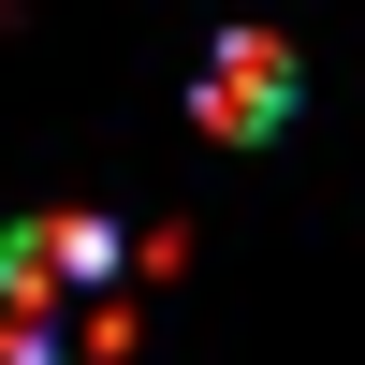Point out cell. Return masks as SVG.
I'll return each mask as SVG.
<instances>
[{"label": "cell", "instance_id": "1", "mask_svg": "<svg viewBox=\"0 0 365 365\" xmlns=\"http://www.w3.org/2000/svg\"><path fill=\"white\" fill-rule=\"evenodd\" d=\"M132 278H146V249L117 220H15L0 234V365H117L146 336V307H132Z\"/></svg>", "mask_w": 365, "mask_h": 365}, {"label": "cell", "instance_id": "2", "mask_svg": "<svg viewBox=\"0 0 365 365\" xmlns=\"http://www.w3.org/2000/svg\"><path fill=\"white\" fill-rule=\"evenodd\" d=\"M292 88H307V73H292L278 29H220V44H205V73H190V117H205L220 146H263V132L292 117Z\"/></svg>", "mask_w": 365, "mask_h": 365}]
</instances>
